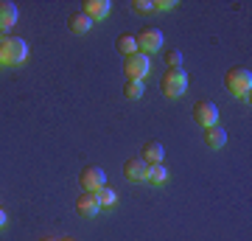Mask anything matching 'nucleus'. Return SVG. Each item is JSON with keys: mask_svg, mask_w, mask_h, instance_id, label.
Wrapping results in <instances>:
<instances>
[{"mask_svg": "<svg viewBox=\"0 0 252 241\" xmlns=\"http://www.w3.org/2000/svg\"><path fill=\"white\" fill-rule=\"evenodd\" d=\"M162 48V31L160 28H143L140 34H137V51L140 54H157Z\"/></svg>", "mask_w": 252, "mask_h": 241, "instance_id": "39448f33", "label": "nucleus"}, {"mask_svg": "<svg viewBox=\"0 0 252 241\" xmlns=\"http://www.w3.org/2000/svg\"><path fill=\"white\" fill-rule=\"evenodd\" d=\"M17 6L14 3H9V0H0V31H9V28H14V23H17Z\"/></svg>", "mask_w": 252, "mask_h": 241, "instance_id": "9d476101", "label": "nucleus"}, {"mask_svg": "<svg viewBox=\"0 0 252 241\" xmlns=\"http://www.w3.org/2000/svg\"><path fill=\"white\" fill-rule=\"evenodd\" d=\"M124 70L129 79H140L146 81V76H149V70H152V62H149V56L146 54H132V56H126V62H124Z\"/></svg>", "mask_w": 252, "mask_h": 241, "instance_id": "20e7f679", "label": "nucleus"}, {"mask_svg": "<svg viewBox=\"0 0 252 241\" xmlns=\"http://www.w3.org/2000/svg\"><path fill=\"white\" fill-rule=\"evenodd\" d=\"M162 143L152 140V143H146L143 146V163H149V166H154V163H162Z\"/></svg>", "mask_w": 252, "mask_h": 241, "instance_id": "4468645a", "label": "nucleus"}, {"mask_svg": "<svg viewBox=\"0 0 252 241\" xmlns=\"http://www.w3.org/2000/svg\"><path fill=\"white\" fill-rule=\"evenodd\" d=\"M95 199H98V205L101 207H112L118 202V194H115V188H98V191H95Z\"/></svg>", "mask_w": 252, "mask_h": 241, "instance_id": "f3484780", "label": "nucleus"}, {"mask_svg": "<svg viewBox=\"0 0 252 241\" xmlns=\"http://www.w3.org/2000/svg\"><path fill=\"white\" fill-rule=\"evenodd\" d=\"M132 9L140 11V14H149V11H154V3H152V0H135V3H132Z\"/></svg>", "mask_w": 252, "mask_h": 241, "instance_id": "aec40b11", "label": "nucleus"}, {"mask_svg": "<svg viewBox=\"0 0 252 241\" xmlns=\"http://www.w3.org/2000/svg\"><path fill=\"white\" fill-rule=\"evenodd\" d=\"M165 62H168V70H177V68H182V51H168L165 54Z\"/></svg>", "mask_w": 252, "mask_h": 241, "instance_id": "6ab92c4d", "label": "nucleus"}, {"mask_svg": "<svg viewBox=\"0 0 252 241\" xmlns=\"http://www.w3.org/2000/svg\"><path fill=\"white\" fill-rule=\"evenodd\" d=\"M224 87L233 93L235 99H250V90H252L250 68H233V70L224 76Z\"/></svg>", "mask_w": 252, "mask_h": 241, "instance_id": "f03ea898", "label": "nucleus"}, {"mask_svg": "<svg viewBox=\"0 0 252 241\" xmlns=\"http://www.w3.org/2000/svg\"><path fill=\"white\" fill-rule=\"evenodd\" d=\"M42 241H54V239H42Z\"/></svg>", "mask_w": 252, "mask_h": 241, "instance_id": "5701e85b", "label": "nucleus"}, {"mask_svg": "<svg viewBox=\"0 0 252 241\" xmlns=\"http://www.w3.org/2000/svg\"><path fill=\"white\" fill-rule=\"evenodd\" d=\"M6 224H9V213H6V210H3V207H0V230H3V227H6Z\"/></svg>", "mask_w": 252, "mask_h": 241, "instance_id": "4be33fe9", "label": "nucleus"}, {"mask_svg": "<svg viewBox=\"0 0 252 241\" xmlns=\"http://www.w3.org/2000/svg\"><path fill=\"white\" fill-rule=\"evenodd\" d=\"M193 121H196L202 129L216 126L219 124V107L213 104V101H199L196 107H193Z\"/></svg>", "mask_w": 252, "mask_h": 241, "instance_id": "423d86ee", "label": "nucleus"}, {"mask_svg": "<svg viewBox=\"0 0 252 241\" xmlns=\"http://www.w3.org/2000/svg\"><path fill=\"white\" fill-rule=\"evenodd\" d=\"M118 51H121L124 56L137 54V36L135 34H121L118 36Z\"/></svg>", "mask_w": 252, "mask_h": 241, "instance_id": "2eb2a0df", "label": "nucleus"}, {"mask_svg": "<svg viewBox=\"0 0 252 241\" xmlns=\"http://www.w3.org/2000/svg\"><path fill=\"white\" fill-rule=\"evenodd\" d=\"M124 177L132 182H146L149 177V163H143V157H129L124 163Z\"/></svg>", "mask_w": 252, "mask_h": 241, "instance_id": "6e6552de", "label": "nucleus"}, {"mask_svg": "<svg viewBox=\"0 0 252 241\" xmlns=\"http://www.w3.org/2000/svg\"><path fill=\"white\" fill-rule=\"evenodd\" d=\"M28 59V42L23 36H3L0 39V65H23Z\"/></svg>", "mask_w": 252, "mask_h": 241, "instance_id": "f257e3e1", "label": "nucleus"}, {"mask_svg": "<svg viewBox=\"0 0 252 241\" xmlns=\"http://www.w3.org/2000/svg\"><path fill=\"white\" fill-rule=\"evenodd\" d=\"M62 241H73V239H62Z\"/></svg>", "mask_w": 252, "mask_h": 241, "instance_id": "b1692460", "label": "nucleus"}, {"mask_svg": "<svg viewBox=\"0 0 252 241\" xmlns=\"http://www.w3.org/2000/svg\"><path fill=\"white\" fill-rule=\"evenodd\" d=\"M162 93L168 96V99H180V96H185L188 93V73L182 70V68H177V70H168L165 76H162Z\"/></svg>", "mask_w": 252, "mask_h": 241, "instance_id": "7ed1b4c3", "label": "nucleus"}, {"mask_svg": "<svg viewBox=\"0 0 252 241\" xmlns=\"http://www.w3.org/2000/svg\"><path fill=\"white\" fill-rule=\"evenodd\" d=\"M67 26H70V31L76 36H81V34H87V31L93 28V20L87 17L84 11H76V14H70V17H67Z\"/></svg>", "mask_w": 252, "mask_h": 241, "instance_id": "ddd939ff", "label": "nucleus"}, {"mask_svg": "<svg viewBox=\"0 0 252 241\" xmlns=\"http://www.w3.org/2000/svg\"><path fill=\"white\" fill-rule=\"evenodd\" d=\"M224 143H227V132L219 124L216 126H207V129H205V146H207V149H213V152H216V149H224Z\"/></svg>", "mask_w": 252, "mask_h": 241, "instance_id": "9b49d317", "label": "nucleus"}, {"mask_svg": "<svg viewBox=\"0 0 252 241\" xmlns=\"http://www.w3.org/2000/svg\"><path fill=\"white\" fill-rule=\"evenodd\" d=\"M168 179V169L162 166V163H154V166H149V177H146V182H154V185H162Z\"/></svg>", "mask_w": 252, "mask_h": 241, "instance_id": "dca6fc26", "label": "nucleus"}, {"mask_svg": "<svg viewBox=\"0 0 252 241\" xmlns=\"http://www.w3.org/2000/svg\"><path fill=\"white\" fill-rule=\"evenodd\" d=\"M76 210H79L81 216H87V219H93V216L101 210V205H98V199H95V194H81L79 197V202H76Z\"/></svg>", "mask_w": 252, "mask_h": 241, "instance_id": "f8f14e48", "label": "nucleus"}, {"mask_svg": "<svg viewBox=\"0 0 252 241\" xmlns=\"http://www.w3.org/2000/svg\"><path fill=\"white\" fill-rule=\"evenodd\" d=\"M174 6H177V0H157V3H154V9L157 11H171Z\"/></svg>", "mask_w": 252, "mask_h": 241, "instance_id": "412c9836", "label": "nucleus"}, {"mask_svg": "<svg viewBox=\"0 0 252 241\" xmlns=\"http://www.w3.org/2000/svg\"><path fill=\"white\" fill-rule=\"evenodd\" d=\"M107 185V174H104V169H98V166H87V169L81 171V188L87 191V194H95L98 188Z\"/></svg>", "mask_w": 252, "mask_h": 241, "instance_id": "0eeeda50", "label": "nucleus"}, {"mask_svg": "<svg viewBox=\"0 0 252 241\" xmlns=\"http://www.w3.org/2000/svg\"><path fill=\"white\" fill-rule=\"evenodd\" d=\"M143 90H146V84L140 79H129V81H126V87H124V96H126V99H140V96H143Z\"/></svg>", "mask_w": 252, "mask_h": 241, "instance_id": "a211bd4d", "label": "nucleus"}, {"mask_svg": "<svg viewBox=\"0 0 252 241\" xmlns=\"http://www.w3.org/2000/svg\"><path fill=\"white\" fill-rule=\"evenodd\" d=\"M109 11H112V3H109V0H87V3H84V14H87L93 23L107 20Z\"/></svg>", "mask_w": 252, "mask_h": 241, "instance_id": "1a4fd4ad", "label": "nucleus"}]
</instances>
